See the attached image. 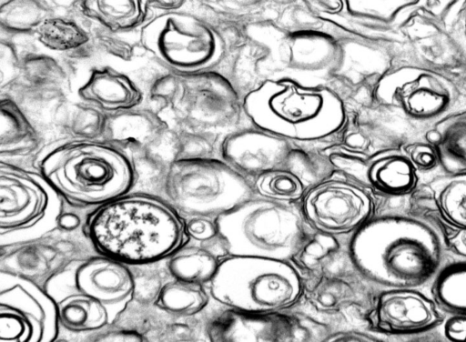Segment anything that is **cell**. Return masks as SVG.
I'll use <instances>...</instances> for the list:
<instances>
[{"mask_svg":"<svg viewBox=\"0 0 466 342\" xmlns=\"http://www.w3.org/2000/svg\"><path fill=\"white\" fill-rule=\"evenodd\" d=\"M447 252L437 222L415 211L372 217L353 234L350 245L358 272L385 289L430 284Z\"/></svg>","mask_w":466,"mask_h":342,"instance_id":"1","label":"cell"},{"mask_svg":"<svg viewBox=\"0 0 466 342\" xmlns=\"http://www.w3.org/2000/svg\"><path fill=\"white\" fill-rule=\"evenodd\" d=\"M84 232L98 254L127 265L168 258L190 239L183 216L167 200L144 193L93 208Z\"/></svg>","mask_w":466,"mask_h":342,"instance_id":"2","label":"cell"},{"mask_svg":"<svg viewBox=\"0 0 466 342\" xmlns=\"http://www.w3.org/2000/svg\"><path fill=\"white\" fill-rule=\"evenodd\" d=\"M41 175L68 204L96 208L130 192L137 179L132 154L94 138L55 146L39 160Z\"/></svg>","mask_w":466,"mask_h":342,"instance_id":"3","label":"cell"},{"mask_svg":"<svg viewBox=\"0 0 466 342\" xmlns=\"http://www.w3.org/2000/svg\"><path fill=\"white\" fill-rule=\"evenodd\" d=\"M243 108L258 129L294 141L328 137L345 122L343 103L335 93L289 80L265 82L246 96Z\"/></svg>","mask_w":466,"mask_h":342,"instance_id":"4","label":"cell"},{"mask_svg":"<svg viewBox=\"0 0 466 342\" xmlns=\"http://www.w3.org/2000/svg\"><path fill=\"white\" fill-rule=\"evenodd\" d=\"M216 221L228 256L289 262L297 257L313 230L298 202L257 194Z\"/></svg>","mask_w":466,"mask_h":342,"instance_id":"5","label":"cell"},{"mask_svg":"<svg viewBox=\"0 0 466 342\" xmlns=\"http://www.w3.org/2000/svg\"><path fill=\"white\" fill-rule=\"evenodd\" d=\"M211 297L230 309L251 314L280 313L303 294V282L289 261L228 256L208 284Z\"/></svg>","mask_w":466,"mask_h":342,"instance_id":"6","label":"cell"},{"mask_svg":"<svg viewBox=\"0 0 466 342\" xmlns=\"http://www.w3.org/2000/svg\"><path fill=\"white\" fill-rule=\"evenodd\" d=\"M167 201L182 215L215 217L256 195L250 180L225 160L182 156L167 167Z\"/></svg>","mask_w":466,"mask_h":342,"instance_id":"7","label":"cell"},{"mask_svg":"<svg viewBox=\"0 0 466 342\" xmlns=\"http://www.w3.org/2000/svg\"><path fill=\"white\" fill-rule=\"evenodd\" d=\"M63 198L40 172L0 164V234L25 243L57 228Z\"/></svg>","mask_w":466,"mask_h":342,"instance_id":"8","label":"cell"},{"mask_svg":"<svg viewBox=\"0 0 466 342\" xmlns=\"http://www.w3.org/2000/svg\"><path fill=\"white\" fill-rule=\"evenodd\" d=\"M140 42L165 66L178 74L208 69L222 55L218 33L195 15L167 12L148 20L141 28Z\"/></svg>","mask_w":466,"mask_h":342,"instance_id":"9","label":"cell"},{"mask_svg":"<svg viewBox=\"0 0 466 342\" xmlns=\"http://www.w3.org/2000/svg\"><path fill=\"white\" fill-rule=\"evenodd\" d=\"M55 298L31 277L0 273V341L51 342L59 331Z\"/></svg>","mask_w":466,"mask_h":342,"instance_id":"10","label":"cell"},{"mask_svg":"<svg viewBox=\"0 0 466 342\" xmlns=\"http://www.w3.org/2000/svg\"><path fill=\"white\" fill-rule=\"evenodd\" d=\"M374 96L409 119L436 121L455 104L458 89L446 75L428 66L404 64L381 76Z\"/></svg>","mask_w":466,"mask_h":342,"instance_id":"11","label":"cell"},{"mask_svg":"<svg viewBox=\"0 0 466 342\" xmlns=\"http://www.w3.org/2000/svg\"><path fill=\"white\" fill-rule=\"evenodd\" d=\"M309 226L333 236L354 234L373 217L370 188L342 179L321 181L310 186L300 201Z\"/></svg>","mask_w":466,"mask_h":342,"instance_id":"12","label":"cell"},{"mask_svg":"<svg viewBox=\"0 0 466 342\" xmlns=\"http://www.w3.org/2000/svg\"><path fill=\"white\" fill-rule=\"evenodd\" d=\"M127 266L101 254L72 260L51 276L45 287L48 292L83 293L121 315L132 301L136 289L135 278Z\"/></svg>","mask_w":466,"mask_h":342,"instance_id":"13","label":"cell"},{"mask_svg":"<svg viewBox=\"0 0 466 342\" xmlns=\"http://www.w3.org/2000/svg\"><path fill=\"white\" fill-rule=\"evenodd\" d=\"M446 315L419 288H389L376 298L369 316L377 331L395 336L417 335L442 325Z\"/></svg>","mask_w":466,"mask_h":342,"instance_id":"14","label":"cell"},{"mask_svg":"<svg viewBox=\"0 0 466 342\" xmlns=\"http://www.w3.org/2000/svg\"><path fill=\"white\" fill-rule=\"evenodd\" d=\"M260 130V129H259ZM223 160L246 177L294 163L293 149L288 139L260 132L233 135L222 146Z\"/></svg>","mask_w":466,"mask_h":342,"instance_id":"15","label":"cell"},{"mask_svg":"<svg viewBox=\"0 0 466 342\" xmlns=\"http://www.w3.org/2000/svg\"><path fill=\"white\" fill-rule=\"evenodd\" d=\"M212 341L303 340L299 320L275 314H251L234 309L220 315L208 327Z\"/></svg>","mask_w":466,"mask_h":342,"instance_id":"16","label":"cell"},{"mask_svg":"<svg viewBox=\"0 0 466 342\" xmlns=\"http://www.w3.org/2000/svg\"><path fill=\"white\" fill-rule=\"evenodd\" d=\"M351 170L360 184L390 196L412 195L418 188L419 172L400 147L380 151L353 162Z\"/></svg>","mask_w":466,"mask_h":342,"instance_id":"17","label":"cell"},{"mask_svg":"<svg viewBox=\"0 0 466 342\" xmlns=\"http://www.w3.org/2000/svg\"><path fill=\"white\" fill-rule=\"evenodd\" d=\"M412 205L439 225L466 228V174L439 176L418 193Z\"/></svg>","mask_w":466,"mask_h":342,"instance_id":"18","label":"cell"},{"mask_svg":"<svg viewBox=\"0 0 466 342\" xmlns=\"http://www.w3.org/2000/svg\"><path fill=\"white\" fill-rule=\"evenodd\" d=\"M78 96L86 104L110 113L131 110L143 101V93L133 80L109 66L92 70Z\"/></svg>","mask_w":466,"mask_h":342,"instance_id":"19","label":"cell"},{"mask_svg":"<svg viewBox=\"0 0 466 342\" xmlns=\"http://www.w3.org/2000/svg\"><path fill=\"white\" fill-rule=\"evenodd\" d=\"M49 293L56 302L60 326L71 332L99 331L120 316L102 302L75 290Z\"/></svg>","mask_w":466,"mask_h":342,"instance_id":"20","label":"cell"},{"mask_svg":"<svg viewBox=\"0 0 466 342\" xmlns=\"http://www.w3.org/2000/svg\"><path fill=\"white\" fill-rule=\"evenodd\" d=\"M423 138L437 149L439 166L444 174H466V109L434 121Z\"/></svg>","mask_w":466,"mask_h":342,"instance_id":"21","label":"cell"},{"mask_svg":"<svg viewBox=\"0 0 466 342\" xmlns=\"http://www.w3.org/2000/svg\"><path fill=\"white\" fill-rule=\"evenodd\" d=\"M226 256L220 237L199 246L186 244L168 257L167 268L171 277L205 286Z\"/></svg>","mask_w":466,"mask_h":342,"instance_id":"22","label":"cell"},{"mask_svg":"<svg viewBox=\"0 0 466 342\" xmlns=\"http://www.w3.org/2000/svg\"><path fill=\"white\" fill-rule=\"evenodd\" d=\"M82 13L112 32H126L142 27L148 21L150 6L145 0H86Z\"/></svg>","mask_w":466,"mask_h":342,"instance_id":"23","label":"cell"},{"mask_svg":"<svg viewBox=\"0 0 466 342\" xmlns=\"http://www.w3.org/2000/svg\"><path fill=\"white\" fill-rule=\"evenodd\" d=\"M430 293L446 316H466V258L446 260L431 282Z\"/></svg>","mask_w":466,"mask_h":342,"instance_id":"24","label":"cell"},{"mask_svg":"<svg viewBox=\"0 0 466 342\" xmlns=\"http://www.w3.org/2000/svg\"><path fill=\"white\" fill-rule=\"evenodd\" d=\"M1 156L25 155L37 146V134L33 126L9 98L1 100Z\"/></svg>","mask_w":466,"mask_h":342,"instance_id":"25","label":"cell"},{"mask_svg":"<svg viewBox=\"0 0 466 342\" xmlns=\"http://www.w3.org/2000/svg\"><path fill=\"white\" fill-rule=\"evenodd\" d=\"M208 299L204 285L172 277L159 288L155 305L174 316L191 317L203 310Z\"/></svg>","mask_w":466,"mask_h":342,"instance_id":"26","label":"cell"},{"mask_svg":"<svg viewBox=\"0 0 466 342\" xmlns=\"http://www.w3.org/2000/svg\"><path fill=\"white\" fill-rule=\"evenodd\" d=\"M295 165L293 163L258 176L252 183L256 194L285 202H300L309 186V181L299 169L295 168Z\"/></svg>","mask_w":466,"mask_h":342,"instance_id":"27","label":"cell"},{"mask_svg":"<svg viewBox=\"0 0 466 342\" xmlns=\"http://www.w3.org/2000/svg\"><path fill=\"white\" fill-rule=\"evenodd\" d=\"M38 42L49 50L66 52L85 45L89 36L69 18L47 16L35 29Z\"/></svg>","mask_w":466,"mask_h":342,"instance_id":"28","label":"cell"},{"mask_svg":"<svg viewBox=\"0 0 466 342\" xmlns=\"http://www.w3.org/2000/svg\"><path fill=\"white\" fill-rule=\"evenodd\" d=\"M354 297L351 287L344 280L327 278L319 282L311 294V301L319 310L339 309Z\"/></svg>","mask_w":466,"mask_h":342,"instance_id":"29","label":"cell"},{"mask_svg":"<svg viewBox=\"0 0 466 342\" xmlns=\"http://www.w3.org/2000/svg\"><path fill=\"white\" fill-rule=\"evenodd\" d=\"M338 248L339 244L335 236L315 231L296 258H299L303 267L313 270Z\"/></svg>","mask_w":466,"mask_h":342,"instance_id":"30","label":"cell"},{"mask_svg":"<svg viewBox=\"0 0 466 342\" xmlns=\"http://www.w3.org/2000/svg\"><path fill=\"white\" fill-rule=\"evenodd\" d=\"M401 149L419 173L429 172L439 166L437 149L425 139L406 142Z\"/></svg>","mask_w":466,"mask_h":342,"instance_id":"31","label":"cell"},{"mask_svg":"<svg viewBox=\"0 0 466 342\" xmlns=\"http://www.w3.org/2000/svg\"><path fill=\"white\" fill-rule=\"evenodd\" d=\"M187 232L190 238L208 243L219 237L215 217L192 216L186 220Z\"/></svg>","mask_w":466,"mask_h":342,"instance_id":"32","label":"cell"},{"mask_svg":"<svg viewBox=\"0 0 466 342\" xmlns=\"http://www.w3.org/2000/svg\"><path fill=\"white\" fill-rule=\"evenodd\" d=\"M439 226L443 233L447 250L458 257L466 258V228Z\"/></svg>","mask_w":466,"mask_h":342,"instance_id":"33","label":"cell"},{"mask_svg":"<svg viewBox=\"0 0 466 342\" xmlns=\"http://www.w3.org/2000/svg\"><path fill=\"white\" fill-rule=\"evenodd\" d=\"M441 326L448 340L466 342V316L447 315Z\"/></svg>","mask_w":466,"mask_h":342,"instance_id":"34","label":"cell"},{"mask_svg":"<svg viewBox=\"0 0 466 342\" xmlns=\"http://www.w3.org/2000/svg\"><path fill=\"white\" fill-rule=\"evenodd\" d=\"M324 341L342 342V341H358V342H377L381 341L379 337L361 331H341L332 335L326 336Z\"/></svg>","mask_w":466,"mask_h":342,"instance_id":"35","label":"cell"},{"mask_svg":"<svg viewBox=\"0 0 466 342\" xmlns=\"http://www.w3.org/2000/svg\"><path fill=\"white\" fill-rule=\"evenodd\" d=\"M98 341H142L143 337L136 331H112L96 336Z\"/></svg>","mask_w":466,"mask_h":342,"instance_id":"36","label":"cell"},{"mask_svg":"<svg viewBox=\"0 0 466 342\" xmlns=\"http://www.w3.org/2000/svg\"><path fill=\"white\" fill-rule=\"evenodd\" d=\"M81 218L74 213L62 212L57 219V228L64 231H73L79 227Z\"/></svg>","mask_w":466,"mask_h":342,"instance_id":"37","label":"cell"},{"mask_svg":"<svg viewBox=\"0 0 466 342\" xmlns=\"http://www.w3.org/2000/svg\"><path fill=\"white\" fill-rule=\"evenodd\" d=\"M185 1H148L150 8L162 10L163 13L178 11Z\"/></svg>","mask_w":466,"mask_h":342,"instance_id":"38","label":"cell"},{"mask_svg":"<svg viewBox=\"0 0 466 342\" xmlns=\"http://www.w3.org/2000/svg\"><path fill=\"white\" fill-rule=\"evenodd\" d=\"M463 28H464V33H465V35H466V8H465L464 13H463Z\"/></svg>","mask_w":466,"mask_h":342,"instance_id":"39","label":"cell"}]
</instances>
